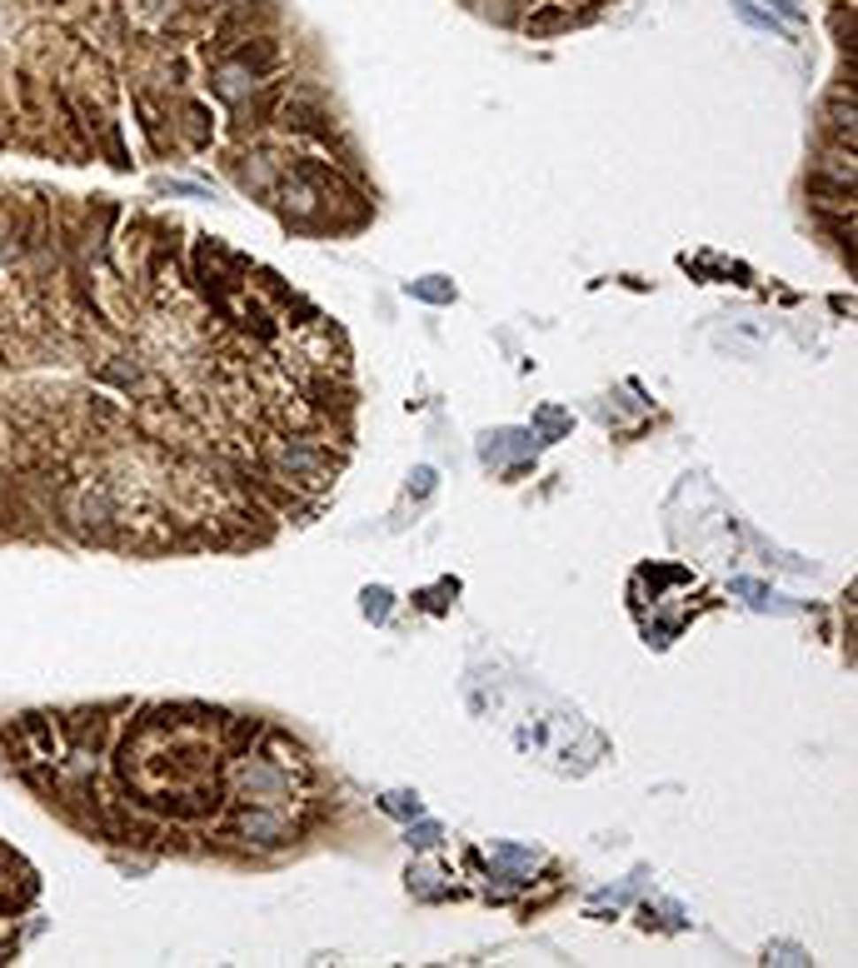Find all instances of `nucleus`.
<instances>
[{
  "label": "nucleus",
  "mask_w": 858,
  "mask_h": 968,
  "mask_svg": "<svg viewBox=\"0 0 858 968\" xmlns=\"http://www.w3.org/2000/svg\"><path fill=\"white\" fill-rule=\"evenodd\" d=\"M385 809H389V814H410V818H415L419 814V799H415V794H389Z\"/></svg>",
  "instance_id": "nucleus-6"
},
{
  "label": "nucleus",
  "mask_w": 858,
  "mask_h": 968,
  "mask_svg": "<svg viewBox=\"0 0 858 968\" xmlns=\"http://www.w3.org/2000/svg\"><path fill=\"white\" fill-rule=\"evenodd\" d=\"M434 489V470H415V495H429Z\"/></svg>",
  "instance_id": "nucleus-8"
},
{
  "label": "nucleus",
  "mask_w": 858,
  "mask_h": 968,
  "mask_svg": "<svg viewBox=\"0 0 858 968\" xmlns=\"http://www.w3.org/2000/svg\"><path fill=\"white\" fill-rule=\"evenodd\" d=\"M774 5H778L784 15H799V0H774Z\"/></svg>",
  "instance_id": "nucleus-9"
},
{
  "label": "nucleus",
  "mask_w": 858,
  "mask_h": 968,
  "mask_svg": "<svg viewBox=\"0 0 858 968\" xmlns=\"http://www.w3.org/2000/svg\"><path fill=\"white\" fill-rule=\"evenodd\" d=\"M534 425H540V429H544V440H559V434H564V429H569V425H574V419H569V415H564V410H554V404H544L540 415H534Z\"/></svg>",
  "instance_id": "nucleus-4"
},
{
  "label": "nucleus",
  "mask_w": 858,
  "mask_h": 968,
  "mask_svg": "<svg viewBox=\"0 0 858 968\" xmlns=\"http://www.w3.org/2000/svg\"><path fill=\"white\" fill-rule=\"evenodd\" d=\"M235 834H245V839H255V844H285L295 829L280 814H270V809H255V814L235 818Z\"/></svg>",
  "instance_id": "nucleus-1"
},
{
  "label": "nucleus",
  "mask_w": 858,
  "mask_h": 968,
  "mask_svg": "<svg viewBox=\"0 0 858 968\" xmlns=\"http://www.w3.org/2000/svg\"><path fill=\"white\" fill-rule=\"evenodd\" d=\"M410 295H415V300L444 304V300H455V285H449V280H440V275H429V280H415V285H410Z\"/></svg>",
  "instance_id": "nucleus-3"
},
{
  "label": "nucleus",
  "mask_w": 858,
  "mask_h": 968,
  "mask_svg": "<svg viewBox=\"0 0 858 968\" xmlns=\"http://www.w3.org/2000/svg\"><path fill=\"white\" fill-rule=\"evenodd\" d=\"M364 614H370V619H385L389 614V589H364Z\"/></svg>",
  "instance_id": "nucleus-5"
},
{
  "label": "nucleus",
  "mask_w": 858,
  "mask_h": 968,
  "mask_svg": "<svg viewBox=\"0 0 858 968\" xmlns=\"http://www.w3.org/2000/svg\"><path fill=\"white\" fill-rule=\"evenodd\" d=\"M440 839H444V834H440V824H419V829L410 834V844H415V849H434Z\"/></svg>",
  "instance_id": "nucleus-7"
},
{
  "label": "nucleus",
  "mask_w": 858,
  "mask_h": 968,
  "mask_svg": "<svg viewBox=\"0 0 858 968\" xmlns=\"http://www.w3.org/2000/svg\"><path fill=\"white\" fill-rule=\"evenodd\" d=\"M240 788L255 794V799H270V794H285L290 779L275 774V769H264V764H245V769H240Z\"/></svg>",
  "instance_id": "nucleus-2"
}]
</instances>
